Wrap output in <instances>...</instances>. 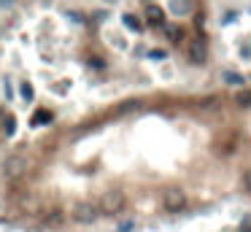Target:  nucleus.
<instances>
[{"label": "nucleus", "mask_w": 251, "mask_h": 232, "mask_svg": "<svg viewBox=\"0 0 251 232\" xmlns=\"http://www.w3.org/2000/svg\"><path fill=\"white\" fill-rule=\"evenodd\" d=\"M124 205H127V197H124V192H119V189L103 192V197L97 200L100 216H116L124 211Z\"/></svg>", "instance_id": "obj_1"}, {"label": "nucleus", "mask_w": 251, "mask_h": 232, "mask_svg": "<svg viewBox=\"0 0 251 232\" xmlns=\"http://www.w3.org/2000/svg\"><path fill=\"white\" fill-rule=\"evenodd\" d=\"M189 197H187V192L178 189V186H170V189L162 192V205L165 211H170V213H181L184 208H187Z\"/></svg>", "instance_id": "obj_2"}, {"label": "nucleus", "mask_w": 251, "mask_h": 232, "mask_svg": "<svg viewBox=\"0 0 251 232\" xmlns=\"http://www.w3.org/2000/svg\"><path fill=\"white\" fill-rule=\"evenodd\" d=\"M70 219L78 221V224H92L95 219H100V208H97V203H92V200L76 203V205H73V211H70Z\"/></svg>", "instance_id": "obj_3"}, {"label": "nucleus", "mask_w": 251, "mask_h": 232, "mask_svg": "<svg viewBox=\"0 0 251 232\" xmlns=\"http://www.w3.org/2000/svg\"><path fill=\"white\" fill-rule=\"evenodd\" d=\"M24 170H27V159H24L22 154H11V157L3 162V175H6V178H19V175H24Z\"/></svg>", "instance_id": "obj_4"}, {"label": "nucleus", "mask_w": 251, "mask_h": 232, "mask_svg": "<svg viewBox=\"0 0 251 232\" xmlns=\"http://www.w3.org/2000/svg\"><path fill=\"white\" fill-rule=\"evenodd\" d=\"M189 59H192V65H205V59H208V49L200 38L189 43Z\"/></svg>", "instance_id": "obj_5"}, {"label": "nucleus", "mask_w": 251, "mask_h": 232, "mask_svg": "<svg viewBox=\"0 0 251 232\" xmlns=\"http://www.w3.org/2000/svg\"><path fill=\"white\" fill-rule=\"evenodd\" d=\"M146 22L154 24V27H165V14L159 6H154V3H149L146 6Z\"/></svg>", "instance_id": "obj_6"}, {"label": "nucleus", "mask_w": 251, "mask_h": 232, "mask_svg": "<svg viewBox=\"0 0 251 232\" xmlns=\"http://www.w3.org/2000/svg\"><path fill=\"white\" fill-rule=\"evenodd\" d=\"M192 0H170V11L175 14V17L181 19V17H189L192 14Z\"/></svg>", "instance_id": "obj_7"}, {"label": "nucleus", "mask_w": 251, "mask_h": 232, "mask_svg": "<svg viewBox=\"0 0 251 232\" xmlns=\"http://www.w3.org/2000/svg\"><path fill=\"white\" fill-rule=\"evenodd\" d=\"M222 81H224V84H230V87H238V89H243V84H246V76H240V73H232V70H224V73H222Z\"/></svg>", "instance_id": "obj_8"}, {"label": "nucleus", "mask_w": 251, "mask_h": 232, "mask_svg": "<svg viewBox=\"0 0 251 232\" xmlns=\"http://www.w3.org/2000/svg\"><path fill=\"white\" fill-rule=\"evenodd\" d=\"M122 22H124V27H127V30H135V33L143 30V19H140L138 14H124Z\"/></svg>", "instance_id": "obj_9"}, {"label": "nucleus", "mask_w": 251, "mask_h": 232, "mask_svg": "<svg viewBox=\"0 0 251 232\" xmlns=\"http://www.w3.org/2000/svg\"><path fill=\"white\" fill-rule=\"evenodd\" d=\"M235 105H240V108H251V89H240V92L235 95Z\"/></svg>", "instance_id": "obj_10"}, {"label": "nucleus", "mask_w": 251, "mask_h": 232, "mask_svg": "<svg viewBox=\"0 0 251 232\" xmlns=\"http://www.w3.org/2000/svg\"><path fill=\"white\" fill-rule=\"evenodd\" d=\"M19 95H22V100H24V103H33V97H35L33 84H27V81H24L22 87H19Z\"/></svg>", "instance_id": "obj_11"}, {"label": "nucleus", "mask_w": 251, "mask_h": 232, "mask_svg": "<svg viewBox=\"0 0 251 232\" xmlns=\"http://www.w3.org/2000/svg\"><path fill=\"white\" fill-rule=\"evenodd\" d=\"M14 130H17L14 116H6V119H3V133H6V135H14Z\"/></svg>", "instance_id": "obj_12"}, {"label": "nucleus", "mask_w": 251, "mask_h": 232, "mask_svg": "<svg viewBox=\"0 0 251 232\" xmlns=\"http://www.w3.org/2000/svg\"><path fill=\"white\" fill-rule=\"evenodd\" d=\"M149 59H168V52L165 49H152V52H146Z\"/></svg>", "instance_id": "obj_13"}, {"label": "nucleus", "mask_w": 251, "mask_h": 232, "mask_svg": "<svg viewBox=\"0 0 251 232\" xmlns=\"http://www.w3.org/2000/svg\"><path fill=\"white\" fill-rule=\"evenodd\" d=\"M49 119H52V114H49V111H38V114H35V119H33V124H43V122H49Z\"/></svg>", "instance_id": "obj_14"}, {"label": "nucleus", "mask_w": 251, "mask_h": 232, "mask_svg": "<svg viewBox=\"0 0 251 232\" xmlns=\"http://www.w3.org/2000/svg\"><path fill=\"white\" fill-rule=\"evenodd\" d=\"M243 186H246V192H251V170H246V175H243Z\"/></svg>", "instance_id": "obj_15"}, {"label": "nucleus", "mask_w": 251, "mask_h": 232, "mask_svg": "<svg viewBox=\"0 0 251 232\" xmlns=\"http://www.w3.org/2000/svg\"><path fill=\"white\" fill-rule=\"evenodd\" d=\"M235 17H238L235 11H227V14H224V19H222V22H224V24H230V22H235Z\"/></svg>", "instance_id": "obj_16"}, {"label": "nucleus", "mask_w": 251, "mask_h": 232, "mask_svg": "<svg viewBox=\"0 0 251 232\" xmlns=\"http://www.w3.org/2000/svg\"><path fill=\"white\" fill-rule=\"evenodd\" d=\"M119 232H133V224H122V227H119Z\"/></svg>", "instance_id": "obj_17"}, {"label": "nucleus", "mask_w": 251, "mask_h": 232, "mask_svg": "<svg viewBox=\"0 0 251 232\" xmlns=\"http://www.w3.org/2000/svg\"><path fill=\"white\" fill-rule=\"evenodd\" d=\"M105 3H114V6H116V3H119V0H105Z\"/></svg>", "instance_id": "obj_18"}]
</instances>
